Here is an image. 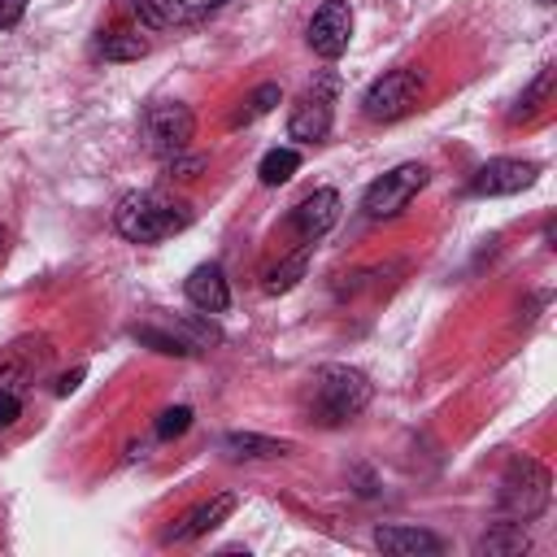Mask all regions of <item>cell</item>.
Listing matches in <instances>:
<instances>
[{
    "mask_svg": "<svg viewBox=\"0 0 557 557\" xmlns=\"http://www.w3.org/2000/svg\"><path fill=\"white\" fill-rule=\"evenodd\" d=\"M135 13H139L148 26H165V17H161V9H157L152 0H135Z\"/></svg>",
    "mask_w": 557,
    "mask_h": 557,
    "instance_id": "obj_27",
    "label": "cell"
},
{
    "mask_svg": "<svg viewBox=\"0 0 557 557\" xmlns=\"http://www.w3.org/2000/svg\"><path fill=\"white\" fill-rule=\"evenodd\" d=\"M144 52H148V39L135 30H113L96 44V57H104V61H139Z\"/></svg>",
    "mask_w": 557,
    "mask_h": 557,
    "instance_id": "obj_19",
    "label": "cell"
},
{
    "mask_svg": "<svg viewBox=\"0 0 557 557\" xmlns=\"http://www.w3.org/2000/svg\"><path fill=\"white\" fill-rule=\"evenodd\" d=\"M78 379H83V370H74V374H65V379H61V387H57V392H61V396H65V392H74V387H78Z\"/></svg>",
    "mask_w": 557,
    "mask_h": 557,
    "instance_id": "obj_28",
    "label": "cell"
},
{
    "mask_svg": "<svg viewBox=\"0 0 557 557\" xmlns=\"http://www.w3.org/2000/svg\"><path fill=\"white\" fill-rule=\"evenodd\" d=\"M292 231L300 235V244H313V239H322L335 222H339V191H331V187H318V191H309L296 209H292Z\"/></svg>",
    "mask_w": 557,
    "mask_h": 557,
    "instance_id": "obj_11",
    "label": "cell"
},
{
    "mask_svg": "<svg viewBox=\"0 0 557 557\" xmlns=\"http://www.w3.org/2000/svg\"><path fill=\"white\" fill-rule=\"evenodd\" d=\"M540 178V165L535 161H522V157H492L474 170L470 178V191L474 196H513L522 187H531Z\"/></svg>",
    "mask_w": 557,
    "mask_h": 557,
    "instance_id": "obj_9",
    "label": "cell"
},
{
    "mask_svg": "<svg viewBox=\"0 0 557 557\" xmlns=\"http://www.w3.org/2000/svg\"><path fill=\"white\" fill-rule=\"evenodd\" d=\"M22 13H26V0H0V30L17 26V22H22Z\"/></svg>",
    "mask_w": 557,
    "mask_h": 557,
    "instance_id": "obj_26",
    "label": "cell"
},
{
    "mask_svg": "<svg viewBox=\"0 0 557 557\" xmlns=\"http://www.w3.org/2000/svg\"><path fill=\"white\" fill-rule=\"evenodd\" d=\"M548 496H553V479L540 461L531 457H513L500 474V509L513 518V522H531L548 509Z\"/></svg>",
    "mask_w": 557,
    "mask_h": 557,
    "instance_id": "obj_3",
    "label": "cell"
},
{
    "mask_svg": "<svg viewBox=\"0 0 557 557\" xmlns=\"http://www.w3.org/2000/svg\"><path fill=\"white\" fill-rule=\"evenodd\" d=\"M374 544L392 557H440L444 540L422 527H374Z\"/></svg>",
    "mask_w": 557,
    "mask_h": 557,
    "instance_id": "obj_13",
    "label": "cell"
},
{
    "mask_svg": "<svg viewBox=\"0 0 557 557\" xmlns=\"http://www.w3.org/2000/svg\"><path fill=\"white\" fill-rule=\"evenodd\" d=\"M527 531H522V522H496L483 540H479V553H487V557H513V553H527Z\"/></svg>",
    "mask_w": 557,
    "mask_h": 557,
    "instance_id": "obj_17",
    "label": "cell"
},
{
    "mask_svg": "<svg viewBox=\"0 0 557 557\" xmlns=\"http://www.w3.org/2000/svg\"><path fill=\"white\" fill-rule=\"evenodd\" d=\"M278 100H283L278 83H261V87H257V91H252V96L244 100V109L235 113V126H239V122H252V117H261V113H270V109H274Z\"/></svg>",
    "mask_w": 557,
    "mask_h": 557,
    "instance_id": "obj_22",
    "label": "cell"
},
{
    "mask_svg": "<svg viewBox=\"0 0 557 557\" xmlns=\"http://www.w3.org/2000/svg\"><path fill=\"white\" fill-rule=\"evenodd\" d=\"M187 300L200 309V313H226L231 309V283H226V270L218 261H200L187 283H183Z\"/></svg>",
    "mask_w": 557,
    "mask_h": 557,
    "instance_id": "obj_12",
    "label": "cell"
},
{
    "mask_svg": "<svg viewBox=\"0 0 557 557\" xmlns=\"http://www.w3.org/2000/svg\"><path fill=\"white\" fill-rule=\"evenodd\" d=\"M422 87H426V78H422L413 65L387 70V74H379V78L361 91V113H366L370 122H400L405 113L418 109Z\"/></svg>",
    "mask_w": 557,
    "mask_h": 557,
    "instance_id": "obj_4",
    "label": "cell"
},
{
    "mask_svg": "<svg viewBox=\"0 0 557 557\" xmlns=\"http://www.w3.org/2000/svg\"><path fill=\"white\" fill-rule=\"evenodd\" d=\"M309 48L322 57V61H335L348 52V39H352V4L348 0H326L313 17H309V30H305Z\"/></svg>",
    "mask_w": 557,
    "mask_h": 557,
    "instance_id": "obj_8",
    "label": "cell"
},
{
    "mask_svg": "<svg viewBox=\"0 0 557 557\" xmlns=\"http://www.w3.org/2000/svg\"><path fill=\"white\" fill-rule=\"evenodd\" d=\"M139 135H144V148L152 157H174L191 144L196 135V113L183 104V100H157L144 109V122H139Z\"/></svg>",
    "mask_w": 557,
    "mask_h": 557,
    "instance_id": "obj_6",
    "label": "cell"
},
{
    "mask_svg": "<svg viewBox=\"0 0 557 557\" xmlns=\"http://www.w3.org/2000/svg\"><path fill=\"white\" fill-rule=\"evenodd\" d=\"M426 178H431V170H426L422 161H400L396 170L379 174V178L366 187V196H361V213L374 218V222H387V218L405 213L409 200L426 187Z\"/></svg>",
    "mask_w": 557,
    "mask_h": 557,
    "instance_id": "obj_5",
    "label": "cell"
},
{
    "mask_svg": "<svg viewBox=\"0 0 557 557\" xmlns=\"http://www.w3.org/2000/svg\"><path fill=\"white\" fill-rule=\"evenodd\" d=\"M35 374H39L35 366H26L17 357H4V366H0V431L22 418V405H26V392H30Z\"/></svg>",
    "mask_w": 557,
    "mask_h": 557,
    "instance_id": "obj_14",
    "label": "cell"
},
{
    "mask_svg": "<svg viewBox=\"0 0 557 557\" xmlns=\"http://www.w3.org/2000/svg\"><path fill=\"white\" fill-rule=\"evenodd\" d=\"M222 4L226 0H157V9H161L165 22H200V17L218 13Z\"/></svg>",
    "mask_w": 557,
    "mask_h": 557,
    "instance_id": "obj_21",
    "label": "cell"
},
{
    "mask_svg": "<svg viewBox=\"0 0 557 557\" xmlns=\"http://www.w3.org/2000/svg\"><path fill=\"white\" fill-rule=\"evenodd\" d=\"M113 226L131 244H161L191 226V209L165 191H126L113 209Z\"/></svg>",
    "mask_w": 557,
    "mask_h": 557,
    "instance_id": "obj_1",
    "label": "cell"
},
{
    "mask_svg": "<svg viewBox=\"0 0 557 557\" xmlns=\"http://www.w3.org/2000/svg\"><path fill=\"white\" fill-rule=\"evenodd\" d=\"M548 91H553V70H540V78H535V83L522 91V100H518V109H513L509 117H513V122H518V117H531V113H535V109L548 100Z\"/></svg>",
    "mask_w": 557,
    "mask_h": 557,
    "instance_id": "obj_23",
    "label": "cell"
},
{
    "mask_svg": "<svg viewBox=\"0 0 557 557\" xmlns=\"http://www.w3.org/2000/svg\"><path fill=\"white\" fill-rule=\"evenodd\" d=\"M218 448H222L226 461H270V457L292 453L287 440H270V435H257V431H226L218 440Z\"/></svg>",
    "mask_w": 557,
    "mask_h": 557,
    "instance_id": "obj_15",
    "label": "cell"
},
{
    "mask_svg": "<svg viewBox=\"0 0 557 557\" xmlns=\"http://www.w3.org/2000/svg\"><path fill=\"white\" fill-rule=\"evenodd\" d=\"M296 170H300V152H296V148H270V152L261 157V165H257V178H261L265 187H278V183H287Z\"/></svg>",
    "mask_w": 557,
    "mask_h": 557,
    "instance_id": "obj_20",
    "label": "cell"
},
{
    "mask_svg": "<svg viewBox=\"0 0 557 557\" xmlns=\"http://www.w3.org/2000/svg\"><path fill=\"white\" fill-rule=\"evenodd\" d=\"M331 117H335V78H322L318 87H309L292 113H287V135L300 139V144H313L331 131Z\"/></svg>",
    "mask_w": 557,
    "mask_h": 557,
    "instance_id": "obj_7",
    "label": "cell"
},
{
    "mask_svg": "<svg viewBox=\"0 0 557 557\" xmlns=\"http://www.w3.org/2000/svg\"><path fill=\"white\" fill-rule=\"evenodd\" d=\"M187 426H191V409L187 405H170V409L157 413V435L161 440H178V435H187Z\"/></svg>",
    "mask_w": 557,
    "mask_h": 557,
    "instance_id": "obj_24",
    "label": "cell"
},
{
    "mask_svg": "<svg viewBox=\"0 0 557 557\" xmlns=\"http://www.w3.org/2000/svg\"><path fill=\"white\" fill-rule=\"evenodd\" d=\"M309 248H313V244H300V248H296V252H292L283 265H274V270L265 274V283H261V287H265L270 296H283V292H292V287L300 283L305 265H309Z\"/></svg>",
    "mask_w": 557,
    "mask_h": 557,
    "instance_id": "obj_18",
    "label": "cell"
},
{
    "mask_svg": "<svg viewBox=\"0 0 557 557\" xmlns=\"http://www.w3.org/2000/svg\"><path fill=\"white\" fill-rule=\"evenodd\" d=\"M205 165H209V161H205L200 152H187V148H183V152H174V157H165V174H170V178H183V183H187V178H196Z\"/></svg>",
    "mask_w": 557,
    "mask_h": 557,
    "instance_id": "obj_25",
    "label": "cell"
},
{
    "mask_svg": "<svg viewBox=\"0 0 557 557\" xmlns=\"http://www.w3.org/2000/svg\"><path fill=\"white\" fill-rule=\"evenodd\" d=\"M235 505H239V496L235 492H218V496H209L205 505H196L191 513H183L161 540L165 544H191V540H200V535H209L213 527H222L231 513H235Z\"/></svg>",
    "mask_w": 557,
    "mask_h": 557,
    "instance_id": "obj_10",
    "label": "cell"
},
{
    "mask_svg": "<svg viewBox=\"0 0 557 557\" xmlns=\"http://www.w3.org/2000/svg\"><path fill=\"white\" fill-rule=\"evenodd\" d=\"M370 379L352 366H318L309 379V418L322 426H344L370 405Z\"/></svg>",
    "mask_w": 557,
    "mask_h": 557,
    "instance_id": "obj_2",
    "label": "cell"
},
{
    "mask_svg": "<svg viewBox=\"0 0 557 557\" xmlns=\"http://www.w3.org/2000/svg\"><path fill=\"white\" fill-rule=\"evenodd\" d=\"M139 344H148L152 352H161V357H191V344L165 322V318H152V322H144V326H135L131 331Z\"/></svg>",
    "mask_w": 557,
    "mask_h": 557,
    "instance_id": "obj_16",
    "label": "cell"
}]
</instances>
